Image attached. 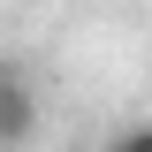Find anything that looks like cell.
Masks as SVG:
<instances>
[{
  "instance_id": "obj_1",
  "label": "cell",
  "mask_w": 152,
  "mask_h": 152,
  "mask_svg": "<svg viewBox=\"0 0 152 152\" xmlns=\"http://www.w3.org/2000/svg\"><path fill=\"white\" fill-rule=\"evenodd\" d=\"M38 137V84L23 61H0V152H23Z\"/></svg>"
},
{
  "instance_id": "obj_2",
  "label": "cell",
  "mask_w": 152,
  "mask_h": 152,
  "mask_svg": "<svg viewBox=\"0 0 152 152\" xmlns=\"http://www.w3.org/2000/svg\"><path fill=\"white\" fill-rule=\"evenodd\" d=\"M107 152H152V122H129V129L114 137V145H107Z\"/></svg>"
}]
</instances>
